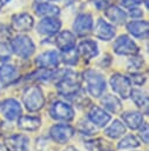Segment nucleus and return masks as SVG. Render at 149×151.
I'll return each instance as SVG.
<instances>
[{
    "mask_svg": "<svg viewBox=\"0 0 149 151\" xmlns=\"http://www.w3.org/2000/svg\"><path fill=\"white\" fill-rule=\"evenodd\" d=\"M60 27H61V21L57 18L46 17L38 24L36 31L42 35H53L60 29Z\"/></svg>",
    "mask_w": 149,
    "mask_h": 151,
    "instance_id": "obj_12",
    "label": "nucleus"
},
{
    "mask_svg": "<svg viewBox=\"0 0 149 151\" xmlns=\"http://www.w3.org/2000/svg\"><path fill=\"white\" fill-rule=\"evenodd\" d=\"M93 1L97 9H106L110 4V0H93Z\"/></svg>",
    "mask_w": 149,
    "mask_h": 151,
    "instance_id": "obj_36",
    "label": "nucleus"
},
{
    "mask_svg": "<svg viewBox=\"0 0 149 151\" xmlns=\"http://www.w3.org/2000/svg\"><path fill=\"white\" fill-rule=\"evenodd\" d=\"M62 60L63 63L68 64V65H75L76 61H77V52H76V48H72L69 51H66V52H62Z\"/></svg>",
    "mask_w": 149,
    "mask_h": 151,
    "instance_id": "obj_30",
    "label": "nucleus"
},
{
    "mask_svg": "<svg viewBox=\"0 0 149 151\" xmlns=\"http://www.w3.org/2000/svg\"><path fill=\"white\" fill-rule=\"evenodd\" d=\"M9 37H11V31L8 29V27L0 24V41L5 39H9Z\"/></svg>",
    "mask_w": 149,
    "mask_h": 151,
    "instance_id": "obj_35",
    "label": "nucleus"
},
{
    "mask_svg": "<svg viewBox=\"0 0 149 151\" xmlns=\"http://www.w3.org/2000/svg\"><path fill=\"white\" fill-rule=\"evenodd\" d=\"M110 86H111L113 91L116 92L121 98L127 99L130 97L133 87H131V83L128 77L120 74V73L113 74L110 77Z\"/></svg>",
    "mask_w": 149,
    "mask_h": 151,
    "instance_id": "obj_5",
    "label": "nucleus"
},
{
    "mask_svg": "<svg viewBox=\"0 0 149 151\" xmlns=\"http://www.w3.org/2000/svg\"><path fill=\"white\" fill-rule=\"evenodd\" d=\"M0 151H6V150H5V147H4L1 144H0Z\"/></svg>",
    "mask_w": 149,
    "mask_h": 151,
    "instance_id": "obj_41",
    "label": "nucleus"
},
{
    "mask_svg": "<svg viewBox=\"0 0 149 151\" xmlns=\"http://www.w3.org/2000/svg\"><path fill=\"white\" fill-rule=\"evenodd\" d=\"M88 119L97 127H103L110 120V114H108L104 110L99 106H92L88 112Z\"/></svg>",
    "mask_w": 149,
    "mask_h": 151,
    "instance_id": "obj_17",
    "label": "nucleus"
},
{
    "mask_svg": "<svg viewBox=\"0 0 149 151\" xmlns=\"http://www.w3.org/2000/svg\"><path fill=\"white\" fill-rule=\"evenodd\" d=\"M11 50L19 57L26 59L34 53L35 46L32 39L27 35H16L11 40Z\"/></svg>",
    "mask_w": 149,
    "mask_h": 151,
    "instance_id": "obj_4",
    "label": "nucleus"
},
{
    "mask_svg": "<svg viewBox=\"0 0 149 151\" xmlns=\"http://www.w3.org/2000/svg\"><path fill=\"white\" fill-rule=\"evenodd\" d=\"M74 127L68 124H55L49 129L50 138L59 144L67 143L74 136Z\"/></svg>",
    "mask_w": 149,
    "mask_h": 151,
    "instance_id": "obj_8",
    "label": "nucleus"
},
{
    "mask_svg": "<svg viewBox=\"0 0 149 151\" xmlns=\"http://www.w3.org/2000/svg\"><path fill=\"white\" fill-rule=\"evenodd\" d=\"M76 74L72 71H66V74L56 83V88L63 97L72 98L76 96L80 91V83L76 80Z\"/></svg>",
    "mask_w": 149,
    "mask_h": 151,
    "instance_id": "obj_3",
    "label": "nucleus"
},
{
    "mask_svg": "<svg viewBox=\"0 0 149 151\" xmlns=\"http://www.w3.org/2000/svg\"><path fill=\"white\" fill-rule=\"evenodd\" d=\"M76 52H77V55H80L81 58H83L86 60H89V59H92V58H94L99 54L97 44L94 40H90V39L82 40L79 44V46L76 48Z\"/></svg>",
    "mask_w": 149,
    "mask_h": 151,
    "instance_id": "obj_15",
    "label": "nucleus"
},
{
    "mask_svg": "<svg viewBox=\"0 0 149 151\" xmlns=\"http://www.w3.org/2000/svg\"><path fill=\"white\" fill-rule=\"evenodd\" d=\"M33 17L28 13H18L12 17V28L18 32H27L33 27Z\"/></svg>",
    "mask_w": 149,
    "mask_h": 151,
    "instance_id": "obj_14",
    "label": "nucleus"
},
{
    "mask_svg": "<svg viewBox=\"0 0 149 151\" xmlns=\"http://www.w3.org/2000/svg\"><path fill=\"white\" fill-rule=\"evenodd\" d=\"M83 79L87 84V90L90 96L99 98L106 91V80L100 72L95 70H87L83 72Z\"/></svg>",
    "mask_w": 149,
    "mask_h": 151,
    "instance_id": "obj_1",
    "label": "nucleus"
},
{
    "mask_svg": "<svg viewBox=\"0 0 149 151\" xmlns=\"http://www.w3.org/2000/svg\"><path fill=\"white\" fill-rule=\"evenodd\" d=\"M73 29L75 33L80 37H84L88 33L92 32L93 29V18L88 13H81L76 17L74 24H73Z\"/></svg>",
    "mask_w": 149,
    "mask_h": 151,
    "instance_id": "obj_10",
    "label": "nucleus"
},
{
    "mask_svg": "<svg viewBox=\"0 0 149 151\" xmlns=\"http://www.w3.org/2000/svg\"><path fill=\"white\" fill-rule=\"evenodd\" d=\"M102 145V140L101 139H96V140H88V142H84V146H87L88 150L90 151H94L95 149L99 150Z\"/></svg>",
    "mask_w": 149,
    "mask_h": 151,
    "instance_id": "obj_33",
    "label": "nucleus"
},
{
    "mask_svg": "<svg viewBox=\"0 0 149 151\" xmlns=\"http://www.w3.org/2000/svg\"><path fill=\"white\" fill-rule=\"evenodd\" d=\"M138 136H140L141 140H142L144 144L148 143V124H147V123H143V124L140 126Z\"/></svg>",
    "mask_w": 149,
    "mask_h": 151,
    "instance_id": "obj_32",
    "label": "nucleus"
},
{
    "mask_svg": "<svg viewBox=\"0 0 149 151\" xmlns=\"http://www.w3.org/2000/svg\"><path fill=\"white\" fill-rule=\"evenodd\" d=\"M0 112L7 120H15L21 116V105L18 100L8 98L0 104Z\"/></svg>",
    "mask_w": 149,
    "mask_h": 151,
    "instance_id": "obj_9",
    "label": "nucleus"
},
{
    "mask_svg": "<svg viewBox=\"0 0 149 151\" xmlns=\"http://www.w3.org/2000/svg\"><path fill=\"white\" fill-rule=\"evenodd\" d=\"M126 133V125L120 122V120H114L106 130H104V134L111 139H116L121 136H123Z\"/></svg>",
    "mask_w": 149,
    "mask_h": 151,
    "instance_id": "obj_24",
    "label": "nucleus"
},
{
    "mask_svg": "<svg viewBox=\"0 0 149 151\" xmlns=\"http://www.w3.org/2000/svg\"><path fill=\"white\" fill-rule=\"evenodd\" d=\"M55 44L57 48H60L62 52L69 51L75 47V37L69 31H62L56 35Z\"/></svg>",
    "mask_w": 149,
    "mask_h": 151,
    "instance_id": "obj_19",
    "label": "nucleus"
},
{
    "mask_svg": "<svg viewBox=\"0 0 149 151\" xmlns=\"http://www.w3.org/2000/svg\"><path fill=\"white\" fill-rule=\"evenodd\" d=\"M123 123L131 130H137L143 124V114L138 111H127L121 114Z\"/></svg>",
    "mask_w": 149,
    "mask_h": 151,
    "instance_id": "obj_20",
    "label": "nucleus"
},
{
    "mask_svg": "<svg viewBox=\"0 0 149 151\" xmlns=\"http://www.w3.org/2000/svg\"><path fill=\"white\" fill-rule=\"evenodd\" d=\"M35 13L40 17H56L60 13V8L55 5L48 4V2H41L36 5Z\"/></svg>",
    "mask_w": 149,
    "mask_h": 151,
    "instance_id": "obj_25",
    "label": "nucleus"
},
{
    "mask_svg": "<svg viewBox=\"0 0 149 151\" xmlns=\"http://www.w3.org/2000/svg\"><path fill=\"white\" fill-rule=\"evenodd\" d=\"M65 151H79V150H77V149H75L74 146H68V147H67Z\"/></svg>",
    "mask_w": 149,
    "mask_h": 151,
    "instance_id": "obj_39",
    "label": "nucleus"
},
{
    "mask_svg": "<svg viewBox=\"0 0 149 151\" xmlns=\"http://www.w3.org/2000/svg\"><path fill=\"white\" fill-rule=\"evenodd\" d=\"M22 103L31 112L41 110L45 105V97L39 86H29L22 93Z\"/></svg>",
    "mask_w": 149,
    "mask_h": 151,
    "instance_id": "obj_2",
    "label": "nucleus"
},
{
    "mask_svg": "<svg viewBox=\"0 0 149 151\" xmlns=\"http://www.w3.org/2000/svg\"><path fill=\"white\" fill-rule=\"evenodd\" d=\"M35 64L40 68H47V70L55 68L60 64V54L53 50L43 52L40 55H38V58L35 59Z\"/></svg>",
    "mask_w": 149,
    "mask_h": 151,
    "instance_id": "obj_11",
    "label": "nucleus"
},
{
    "mask_svg": "<svg viewBox=\"0 0 149 151\" xmlns=\"http://www.w3.org/2000/svg\"><path fill=\"white\" fill-rule=\"evenodd\" d=\"M141 2H142V0H122V5L124 7H128V8L135 7Z\"/></svg>",
    "mask_w": 149,
    "mask_h": 151,
    "instance_id": "obj_37",
    "label": "nucleus"
},
{
    "mask_svg": "<svg viewBox=\"0 0 149 151\" xmlns=\"http://www.w3.org/2000/svg\"><path fill=\"white\" fill-rule=\"evenodd\" d=\"M131 99L138 106V107H144L145 109V112H147V107H148V97L145 93H143L142 91L140 90H131Z\"/></svg>",
    "mask_w": 149,
    "mask_h": 151,
    "instance_id": "obj_28",
    "label": "nucleus"
},
{
    "mask_svg": "<svg viewBox=\"0 0 149 151\" xmlns=\"http://www.w3.org/2000/svg\"><path fill=\"white\" fill-rule=\"evenodd\" d=\"M129 15H130L131 18L141 17V15H142V11H141V9H138V8H134V7H131V8H130V11H129Z\"/></svg>",
    "mask_w": 149,
    "mask_h": 151,
    "instance_id": "obj_38",
    "label": "nucleus"
},
{
    "mask_svg": "<svg viewBox=\"0 0 149 151\" xmlns=\"http://www.w3.org/2000/svg\"><path fill=\"white\" fill-rule=\"evenodd\" d=\"M77 131L81 133V134H84V136H93L96 133V126L88 119H82L77 124Z\"/></svg>",
    "mask_w": 149,
    "mask_h": 151,
    "instance_id": "obj_27",
    "label": "nucleus"
},
{
    "mask_svg": "<svg viewBox=\"0 0 149 151\" xmlns=\"http://www.w3.org/2000/svg\"><path fill=\"white\" fill-rule=\"evenodd\" d=\"M52 1H53V0H52Z\"/></svg>",
    "mask_w": 149,
    "mask_h": 151,
    "instance_id": "obj_43",
    "label": "nucleus"
},
{
    "mask_svg": "<svg viewBox=\"0 0 149 151\" xmlns=\"http://www.w3.org/2000/svg\"><path fill=\"white\" fill-rule=\"evenodd\" d=\"M1 1V4H6V2H8V1H11V0H0Z\"/></svg>",
    "mask_w": 149,
    "mask_h": 151,
    "instance_id": "obj_40",
    "label": "nucleus"
},
{
    "mask_svg": "<svg viewBox=\"0 0 149 151\" xmlns=\"http://www.w3.org/2000/svg\"><path fill=\"white\" fill-rule=\"evenodd\" d=\"M101 104L110 112L113 113H117L121 111L122 109V104H121V100L118 98H116L115 96L113 94H107L104 98L101 99Z\"/></svg>",
    "mask_w": 149,
    "mask_h": 151,
    "instance_id": "obj_26",
    "label": "nucleus"
},
{
    "mask_svg": "<svg viewBox=\"0 0 149 151\" xmlns=\"http://www.w3.org/2000/svg\"><path fill=\"white\" fill-rule=\"evenodd\" d=\"M114 52L120 55H135L138 53L137 45L126 34L120 35L113 45Z\"/></svg>",
    "mask_w": 149,
    "mask_h": 151,
    "instance_id": "obj_7",
    "label": "nucleus"
},
{
    "mask_svg": "<svg viewBox=\"0 0 149 151\" xmlns=\"http://www.w3.org/2000/svg\"><path fill=\"white\" fill-rule=\"evenodd\" d=\"M142 65H143V59H141L140 57H134L130 59V63L128 65V70L129 71L133 70L134 72H136L142 67Z\"/></svg>",
    "mask_w": 149,
    "mask_h": 151,
    "instance_id": "obj_31",
    "label": "nucleus"
},
{
    "mask_svg": "<svg viewBox=\"0 0 149 151\" xmlns=\"http://www.w3.org/2000/svg\"><path fill=\"white\" fill-rule=\"evenodd\" d=\"M1 7H2V4H1V1H0V9H1Z\"/></svg>",
    "mask_w": 149,
    "mask_h": 151,
    "instance_id": "obj_42",
    "label": "nucleus"
},
{
    "mask_svg": "<svg viewBox=\"0 0 149 151\" xmlns=\"http://www.w3.org/2000/svg\"><path fill=\"white\" fill-rule=\"evenodd\" d=\"M104 14L106 17L114 24L116 25H121L126 21V18H127V14L123 9H121L120 7L117 6H109L106 8L104 11Z\"/></svg>",
    "mask_w": 149,
    "mask_h": 151,
    "instance_id": "obj_22",
    "label": "nucleus"
},
{
    "mask_svg": "<svg viewBox=\"0 0 149 151\" xmlns=\"http://www.w3.org/2000/svg\"><path fill=\"white\" fill-rule=\"evenodd\" d=\"M127 29L130 34L138 39H147L149 33V24L145 20L130 21L127 24Z\"/></svg>",
    "mask_w": 149,
    "mask_h": 151,
    "instance_id": "obj_18",
    "label": "nucleus"
},
{
    "mask_svg": "<svg viewBox=\"0 0 149 151\" xmlns=\"http://www.w3.org/2000/svg\"><path fill=\"white\" fill-rule=\"evenodd\" d=\"M129 80H130V81H133V84H135V85H142V84L144 83V80H145V77H143L142 74L133 73Z\"/></svg>",
    "mask_w": 149,
    "mask_h": 151,
    "instance_id": "obj_34",
    "label": "nucleus"
},
{
    "mask_svg": "<svg viewBox=\"0 0 149 151\" xmlns=\"http://www.w3.org/2000/svg\"><path fill=\"white\" fill-rule=\"evenodd\" d=\"M41 119L33 116H20L18 118V127L25 131H35L40 127Z\"/></svg>",
    "mask_w": 149,
    "mask_h": 151,
    "instance_id": "obj_21",
    "label": "nucleus"
},
{
    "mask_svg": "<svg viewBox=\"0 0 149 151\" xmlns=\"http://www.w3.org/2000/svg\"><path fill=\"white\" fill-rule=\"evenodd\" d=\"M140 146V142L137 140V138L133 134H128L123 139L120 140V143L117 144V147L118 149H134V147H137Z\"/></svg>",
    "mask_w": 149,
    "mask_h": 151,
    "instance_id": "obj_29",
    "label": "nucleus"
},
{
    "mask_svg": "<svg viewBox=\"0 0 149 151\" xmlns=\"http://www.w3.org/2000/svg\"><path fill=\"white\" fill-rule=\"evenodd\" d=\"M16 68L13 65L2 64L0 65V81L4 86L9 85L16 78Z\"/></svg>",
    "mask_w": 149,
    "mask_h": 151,
    "instance_id": "obj_23",
    "label": "nucleus"
},
{
    "mask_svg": "<svg viewBox=\"0 0 149 151\" xmlns=\"http://www.w3.org/2000/svg\"><path fill=\"white\" fill-rule=\"evenodd\" d=\"M49 114L55 120L70 122L74 118V109L65 101L56 100L52 104L49 109Z\"/></svg>",
    "mask_w": 149,
    "mask_h": 151,
    "instance_id": "obj_6",
    "label": "nucleus"
},
{
    "mask_svg": "<svg viewBox=\"0 0 149 151\" xmlns=\"http://www.w3.org/2000/svg\"><path fill=\"white\" fill-rule=\"evenodd\" d=\"M94 33H95V37H97L99 39L108 41V40L114 38L115 28H114V26L108 24L106 20L100 18L96 21V25H95V28H94Z\"/></svg>",
    "mask_w": 149,
    "mask_h": 151,
    "instance_id": "obj_16",
    "label": "nucleus"
},
{
    "mask_svg": "<svg viewBox=\"0 0 149 151\" xmlns=\"http://www.w3.org/2000/svg\"><path fill=\"white\" fill-rule=\"evenodd\" d=\"M5 146L8 151H28L29 138L25 134H13L5 139Z\"/></svg>",
    "mask_w": 149,
    "mask_h": 151,
    "instance_id": "obj_13",
    "label": "nucleus"
}]
</instances>
